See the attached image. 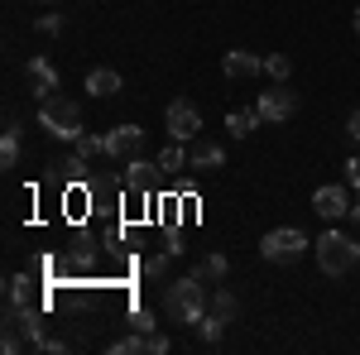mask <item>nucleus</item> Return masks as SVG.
Instances as JSON below:
<instances>
[{"label": "nucleus", "mask_w": 360, "mask_h": 355, "mask_svg": "<svg viewBox=\"0 0 360 355\" xmlns=\"http://www.w3.org/2000/svg\"><path fill=\"white\" fill-rule=\"evenodd\" d=\"M207 283L202 278H173L164 288V317L168 322H178V327H197L202 322V312H207V293H202Z\"/></svg>", "instance_id": "f257e3e1"}, {"label": "nucleus", "mask_w": 360, "mask_h": 355, "mask_svg": "<svg viewBox=\"0 0 360 355\" xmlns=\"http://www.w3.org/2000/svg\"><path fill=\"white\" fill-rule=\"evenodd\" d=\"M312 245H317V264H322V273H332V278H341V273H351L360 264V245L351 240V235H341V231H322Z\"/></svg>", "instance_id": "f03ea898"}, {"label": "nucleus", "mask_w": 360, "mask_h": 355, "mask_svg": "<svg viewBox=\"0 0 360 355\" xmlns=\"http://www.w3.org/2000/svg\"><path fill=\"white\" fill-rule=\"evenodd\" d=\"M39 125L53 139H77L82 135V106L53 91V96H44V106H39Z\"/></svg>", "instance_id": "7ed1b4c3"}, {"label": "nucleus", "mask_w": 360, "mask_h": 355, "mask_svg": "<svg viewBox=\"0 0 360 355\" xmlns=\"http://www.w3.org/2000/svg\"><path fill=\"white\" fill-rule=\"evenodd\" d=\"M303 250H307V235L298 226H278V231H269V235L259 240V254H264L269 264H293Z\"/></svg>", "instance_id": "20e7f679"}, {"label": "nucleus", "mask_w": 360, "mask_h": 355, "mask_svg": "<svg viewBox=\"0 0 360 355\" xmlns=\"http://www.w3.org/2000/svg\"><path fill=\"white\" fill-rule=\"evenodd\" d=\"M164 125L173 139H183V144H193L197 135H202V110L193 106V101H173V106L164 110Z\"/></svg>", "instance_id": "39448f33"}, {"label": "nucleus", "mask_w": 360, "mask_h": 355, "mask_svg": "<svg viewBox=\"0 0 360 355\" xmlns=\"http://www.w3.org/2000/svg\"><path fill=\"white\" fill-rule=\"evenodd\" d=\"M255 110H259V120H288L293 110H298V91H288V86L278 82L269 86V91H259V101H255Z\"/></svg>", "instance_id": "423d86ee"}, {"label": "nucleus", "mask_w": 360, "mask_h": 355, "mask_svg": "<svg viewBox=\"0 0 360 355\" xmlns=\"http://www.w3.org/2000/svg\"><path fill=\"white\" fill-rule=\"evenodd\" d=\"M139 149H144V130L139 125H115V130H106V154L111 159H139Z\"/></svg>", "instance_id": "0eeeda50"}, {"label": "nucleus", "mask_w": 360, "mask_h": 355, "mask_svg": "<svg viewBox=\"0 0 360 355\" xmlns=\"http://www.w3.org/2000/svg\"><path fill=\"white\" fill-rule=\"evenodd\" d=\"M312 212H317L322 221H341V217H351L346 188H317V192H312Z\"/></svg>", "instance_id": "6e6552de"}, {"label": "nucleus", "mask_w": 360, "mask_h": 355, "mask_svg": "<svg viewBox=\"0 0 360 355\" xmlns=\"http://www.w3.org/2000/svg\"><path fill=\"white\" fill-rule=\"evenodd\" d=\"M259 67H264V58L259 53H245V49H231L221 58V72L231 82H245V77H259Z\"/></svg>", "instance_id": "1a4fd4ad"}, {"label": "nucleus", "mask_w": 360, "mask_h": 355, "mask_svg": "<svg viewBox=\"0 0 360 355\" xmlns=\"http://www.w3.org/2000/svg\"><path fill=\"white\" fill-rule=\"evenodd\" d=\"M25 77H29V86H34V96H53L58 91V67L49 63V58H29Z\"/></svg>", "instance_id": "9d476101"}, {"label": "nucleus", "mask_w": 360, "mask_h": 355, "mask_svg": "<svg viewBox=\"0 0 360 355\" xmlns=\"http://www.w3.org/2000/svg\"><path fill=\"white\" fill-rule=\"evenodd\" d=\"M5 298H10V307H20V312H34V307H39V288H34V278H29V273H10Z\"/></svg>", "instance_id": "9b49d317"}, {"label": "nucleus", "mask_w": 360, "mask_h": 355, "mask_svg": "<svg viewBox=\"0 0 360 355\" xmlns=\"http://www.w3.org/2000/svg\"><path fill=\"white\" fill-rule=\"evenodd\" d=\"M193 168H197V173H217V168H226L221 144H212V139H193Z\"/></svg>", "instance_id": "f8f14e48"}, {"label": "nucleus", "mask_w": 360, "mask_h": 355, "mask_svg": "<svg viewBox=\"0 0 360 355\" xmlns=\"http://www.w3.org/2000/svg\"><path fill=\"white\" fill-rule=\"evenodd\" d=\"M86 91L101 96V101L120 96V72H111V67H91V72H86Z\"/></svg>", "instance_id": "ddd939ff"}, {"label": "nucleus", "mask_w": 360, "mask_h": 355, "mask_svg": "<svg viewBox=\"0 0 360 355\" xmlns=\"http://www.w3.org/2000/svg\"><path fill=\"white\" fill-rule=\"evenodd\" d=\"M154 168H159V164L130 159V168H125V192H130V197H144V192H149V183H154Z\"/></svg>", "instance_id": "4468645a"}, {"label": "nucleus", "mask_w": 360, "mask_h": 355, "mask_svg": "<svg viewBox=\"0 0 360 355\" xmlns=\"http://www.w3.org/2000/svg\"><path fill=\"white\" fill-rule=\"evenodd\" d=\"M49 168H53V178H58V183H82V178H86V159L77 154V149H72L68 159H53Z\"/></svg>", "instance_id": "2eb2a0df"}, {"label": "nucleus", "mask_w": 360, "mask_h": 355, "mask_svg": "<svg viewBox=\"0 0 360 355\" xmlns=\"http://www.w3.org/2000/svg\"><path fill=\"white\" fill-rule=\"evenodd\" d=\"M183 168H193V154L183 149V139H173L164 154H159V173H183Z\"/></svg>", "instance_id": "dca6fc26"}, {"label": "nucleus", "mask_w": 360, "mask_h": 355, "mask_svg": "<svg viewBox=\"0 0 360 355\" xmlns=\"http://www.w3.org/2000/svg\"><path fill=\"white\" fill-rule=\"evenodd\" d=\"M0 164L20 168V125H15V120L5 125V139H0Z\"/></svg>", "instance_id": "f3484780"}, {"label": "nucleus", "mask_w": 360, "mask_h": 355, "mask_svg": "<svg viewBox=\"0 0 360 355\" xmlns=\"http://www.w3.org/2000/svg\"><path fill=\"white\" fill-rule=\"evenodd\" d=\"M226 269H231V264H226V254H207V259L193 269V278H202V283H221Z\"/></svg>", "instance_id": "a211bd4d"}, {"label": "nucleus", "mask_w": 360, "mask_h": 355, "mask_svg": "<svg viewBox=\"0 0 360 355\" xmlns=\"http://www.w3.org/2000/svg\"><path fill=\"white\" fill-rule=\"evenodd\" d=\"M255 125H259V110H255V106H250V110H231V115H226V130H231L236 139H245Z\"/></svg>", "instance_id": "6ab92c4d"}, {"label": "nucleus", "mask_w": 360, "mask_h": 355, "mask_svg": "<svg viewBox=\"0 0 360 355\" xmlns=\"http://www.w3.org/2000/svg\"><path fill=\"white\" fill-rule=\"evenodd\" d=\"M144 351H149V336H144V331H135V336H120V341L111 346V355H144Z\"/></svg>", "instance_id": "aec40b11"}, {"label": "nucleus", "mask_w": 360, "mask_h": 355, "mask_svg": "<svg viewBox=\"0 0 360 355\" xmlns=\"http://www.w3.org/2000/svg\"><path fill=\"white\" fill-rule=\"evenodd\" d=\"M72 144H77V154H82L86 164H91L96 154H106V135H77Z\"/></svg>", "instance_id": "412c9836"}, {"label": "nucleus", "mask_w": 360, "mask_h": 355, "mask_svg": "<svg viewBox=\"0 0 360 355\" xmlns=\"http://www.w3.org/2000/svg\"><path fill=\"white\" fill-rule=\"evenodd\" d=\"M264 72L274 77V82H288V72H293V63L283 53H264Z\"/></svg>", "instance_id": "4be33fe9"}, {"label": "nucleus", "mask_w": 360, "mask_h": 355, "mask_svg": "<svg viewBox=\"0 0 360 355\" xmlns=\"http://www.w3.org/2000/svg\"><path fill=\"white\" fill-rule=\"evenodd\" d=\"M20 322H15V317H10V322H5V336H0V351L5 355H15V351H25V341H20Z\"/></svg>", "instance_id": "5701e85b"}, {"label": "nucleus", "mask_w": 360, "mask_h": 355, "mask_svg": "<svg viewBox=\"0 0 360 355\" xmlns=\"http://www.w3.org/2000/svg\"><path fill=\"white\" fill-rule=\"evenodd\" d=\"M212 312H221L226 322H231V317H236V298H231L226 288H217V293H212Z\"/></svg>", "instance_id": "b1692460"}, {"label": "nucleus", "mask_w": 360, "mask_h": 355, "mask_svg": "<svg viewBox=\"0 0 360 355\" xmlns=\"http://www.w3.org/2000/svg\"><path fill=\"white\" fill-rule=\"evenodd\" d=\"M139 269L149 273V278H164V273H168V250H164V254H149V259H144Z\"/></svg>", "instance_id": "393cba45"}, {"label": "nucleus", "mask_w": 360, "mask_h": 355, "mask_svg": "<svg viewBox=\"0 0 360 355\" xmlns=\"http://www.w3.org/2000/svg\"><path fill=\"white\" fill-rule=\"evenodd\" d=\"M168 351H173V341L164 331H149V355H168Z\"/></svg>", "instance_id": "a878e982"}, {"label": "nucleus", "mask_w": 360, "mask_h": 355, "mask_svg": "<svg viewBox=\"0 0 360 355\" xmlns=\"http://www.w3.org/2000/svg\"><path fill=\"white\" fill-rule=\"evenodd\" d=\"M130 327H135V331H144V336H149V331H159V322H154L149 312H135V317H130Z\"/></svg>", "instance_id": "bb28decb"}, {"label": "nucleus", "mask_w": 360, "mask_h": 355, "mask_svg": "<svg viewBox=\"0 0 360 355\" xmlns=\"http://www.w3.org/2000/svg\"><path fill=\"white\" fill-rule=\"evenodd\" d=\"M58 29H63L58 15H39V34H58Z\"/></svg>", "instance_id": "cd10ccee"}, {"label": "nucleus", "mask_w": 360, "mask_h": 355, "mask_svg": "<svg viewBox=\"0 0 360 355\" xmlns=\"http://www.w3.org/2000/svg\"><path fill=\"white\" fill-rule=\"evenodd\" d=\"M346 135L360 144V110H351V120H346Z\"/></svg>", "instance_id": "c85d7f7f"}, {"label": "nucleus", "mask_w": 360, "mask_h": 355, "mask_svg": "<svg viewBox=\"0 0 360 355\" xmlns=\"http://www.w3.org/2000/svg\"><path fill=\"white\" fill-rule=\"evenodd\" d=\"M356 34H360V5H356Z\"/></svg>", "instance_id": "c756f323"}, {"label": "nucleus", "mask_w": 360, "mask_h": 355, "mask_svg": "<svg viewBox=\"0 0 360 355\" xmlns=\"http://www.w3.org/2000/svg\"><path fill=\"white\" fill-rule=\"evenodd\" d=\"M39 5H53V0H39Z\"/></svg>", "instance_id": "7c9ffc66"}]
</instances>
